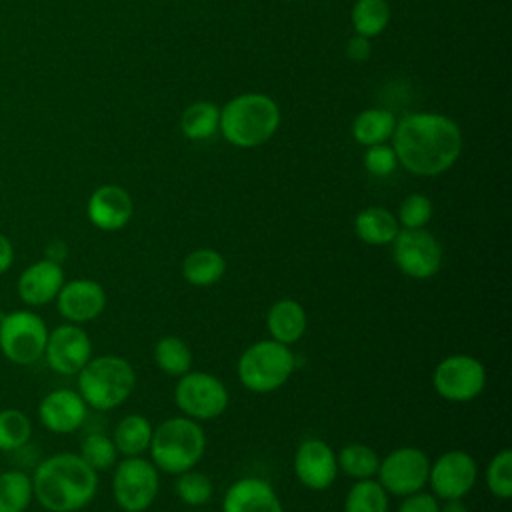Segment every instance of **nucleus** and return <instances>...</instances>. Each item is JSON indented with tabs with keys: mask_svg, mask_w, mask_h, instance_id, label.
Listing matches in <instances>:
<instances>
[{
	"mask_svg": "<svg viewBox=\"0 0 512 512\" xmlns=\"http://www.w3.org/2000/svg\"><path fill=\"white\" fill-rule=\"evenodd\" d=\"M280 124L278 104L258 92H246L224 104L218 130L238 148H254L272 138Z\"/></svg>",
	"mask_w": 512,
	"mask_h": 512,
	"instance_id": "3",
	"label": "nucleus"
},
{
	"mask_svg": "<svg viewBox=\"0 0 512 512\" xmlns=\"http://www.w3.org/2000/svg\"><path fill=\"white\" fill-rule=\"evenodd\" d=\"M12 260H14L12 242L4 234H0V274L12 266Z\"/></svg>",
	"mask_w": 512,
	"mask_h": 512,
	"instance_id": "40",
	"label": "nucleus"
},
{
	"mask_svg": "<svg viewBox=\"0 0 512 512\" xmlns=\"http://www.w3.org/2000/svg\"><path fill=\"white\" fill-rule=\"evenodd\" d=\"M154 364L168 376H182L192 370V350L178 336H164L154 344Z\"/></svg>",
	"mask_w": 512,
	"mask_h": 512,
	"instance_id": "28",
	"label": "nucleus"
},
{
	"mask_svg": "<svg viewBox=\"0 0 512 512\" xmlns=\"http://www.w3.org/2000/svg\"><path fill=\"white\" fill-rule=\"evenodd\" d=\"M152 424L142 414H128L124 416L112 434V442L116 446V452L124 458L128 456H142L148 452L150 440H152Z\"/></svg>",
	"mask_w": 512,
	"mask_h": 512,
	"instance_id": "24",
	"label": "nucleus"
},
{
	"mask_svg": "<svg viewBox=\"0 0 512 512\" xmlns=\"http://www.w3.org/2000/svg\"><path fill=\"white\" fill-rule=\"evenodd\" d=\"M134 212V202L132 196L116 184H104L98 186L90 198H88V206H86V214L88 220L104 232H116L120 228H124Z\"/></svg>",
	"mask_w": 512,
	"mask_h": 512,
	"instance_id": "17",
	"label": "nucleus"
},
{
	"mask_svg": "<svg viewBox=\"0 0 512 512\" xmlns=\"http://www.w3.org/2000/svg\"><path fill=\"white\" fill-rule=\"evenodd\" d=\"M430 458L416 446H400L380 458L376 472L382 488L392 496H408L428 484Z\"/></svg>",
	"mask_w": 512,
	"mask_h": 512,
	"instance_id": "12",
	"label": "nucleus"
},
{
	"mask_svg": "<svg viewBox=\"0 0 512 512\" xmlns=\"http://www.w3.org/2000/svg\"><path fill=\"white\" fill-rule=\"evenodd\" d=\"M438 512H468L466 504L462 502V498H454V500H444L438 508Z\"/></svg>",
	"mask_w": 512,
	"mask_h": 512,
	"instance_id": "41",
	"label": "nucleus"
},
{
	"mask_svg": "<svg viewBox=\"0 0 512 512\" xmlns=\"http://www.w3.org/2000/svg\"><path fill=\"white\" fill-rule=\"evenodd\" d=\"M396 126V116L384 108H366L352 122V136L362 146L386 142Z\"/></svg>",
	"mask_w": 512,
	"mask_h": 512,
	"instance_id": "25",
	"label": "nucleus"
},
{
	"mask_svg": "<svg viewBox=\"0 0 512 512\" xmlns=\"http://www.w3.org/2000/svg\"><path fill=\"white\" fill-rule=\"evenodd\" d=\"M398 166V158L394 154L392 146L382 144H374V146H366V154H364V168L374 174V176H388L396 170Z\"/></svg>",
	"mask_w": 512,
	"mask_h": 512,
	"instance_id": "37",
	"label": "nucleus"
},
{
	"mask_svg": "<svg viewBox=\"0 0 512 512\" xmlns=\"http://www.w3.org/2000/svg\"><path fill=\"white\" fill-rule=\"evenodd\" d=\"M392 260L396 268L412 280H428L442 266V244L426 228H400L394 236Z\"/></svg>",
	"mask_w": 512,
	"mask_h": 512,
	"instance_id": "10",
	"label": "nucleus"
},
{
	"mask_svg": "<svg viewBox=\"0 0 512 512\" xmlns=\"http://www.w3.org/2000/svg\"><path fill=\"white\" fill-rule=\"evenodd\" d=\"M478 480L476 460L464 450L442 452L434 462H430L428 486L432 494L440 500L464 498L470 494Z\"/></svg>",
	"mask_w": 512,
	"mask_h": 512,
	"instance_id": "13",
	"label": "nucleus"
},
{
	"mask_svg": "<svg viewBox=\"0 0 512 512\" xmlns=\"http://www.w3.org/2000/svg\"><path fill=\"white\" fill-rule=\"evenodd\" d=\"M296 368V356L290 346L272 338L250 344L238 358L236 374L240 384L256 394H268L282 388Z\"/></svg>",
	"mask_w": 512,
	"mask_h": 512,
	"instance_id": "6",
	"label": "nucleus"
},
{
	"mask_svg": "<svg viewBox=\"0 0 512 512\" xmlns=\"http://www.w3.org/2000/svg\"><path fill=\"white\" fill-rule=\"evenodd\" d=\"M432 386L448 402H470L486 386V368L470 354H450L436 364Z\"/></svg>",
	"mask_w": 512,
	"mask_h": 512,
	"instance_id": "11",
	"label": "nucleus"
},
{
	"mask_svg": "<svg viewBox=\"0 0 512 512\" xmlns=\"http://www.w3.org/2000/svg\"><path fill=\"white\" fill-rule=\"evenodd\" d=\"M88 416V406L74 390L60 388L46 394L38 406L42 426L56 434H70L78 430Z\"/></svg>",
	"mask_w": 512,
	"mask_h": 512,
	"instance_id": "18",
	"label": "nucleus"
},
{
	"mask_svg": "<svg viewBox=\"0 0 512 512\" xmlns=\"http://www.w3.org/2000/svg\"><path fill=\"white\" fill-rule=\"evenodd\" d=\"M32 434L28 416L16 408L0 410V450L12 452L22 448Z\"/></svg>",
	"mask_w": 512,
	"mask_h": 512,
	"instance_id": "34",
	"label": "nucleus"
},
{
	"mask_svg": "<svg viewBox=\"0 0 512 512\" xmlns=\"http://www.w3.org/2000/svg\"><path fill=\"white\" fill-rule=\"evenodd\" d=\"M346 56L352 62H364L370 56V38L354 34L346 44Z\"/></svg>",
	"mask_w": 512,
	"mask_h": 512,
	"instance_id": "39",
	"label": "nucleus"
},
{
	"mask_svg": "<svg viewBox=\"0 0 512 512\" xmlns=\"http://www.w3.org/2000/svg\"><path fill=\"white\" fill-rule=\"evenodd\" d=\"M488 492L498 500H508L512 496V450H498L484 472Z\"/></svg>",
	"mask_w": 512,
	"mask_h": 512,
	"instance_id": "32",
	"label": "nucleus"
},
{
	"mask_svg": "<svg viewBox=\"0 0 512 512\" xmlns=\"http://www.w3.org/2000/svg\"><path fill=\"white\" fill-rule=\"evenodd\" d=\"M222 512H284V506L268 480L244 476L228 486Z\"/></svg>",
	"mask_w": 512,
	"mask_h": 512,
	"instance_id": "19",
	"label": "nucleus"
},
{
	"mask_svg": "<svg viewBox=\"0 0 512 512\" xmlns=\"http://www.w3.org/2000/svg\"><path fill=\"white\" fill-rule=\"evenodd\" d=\"M306 310L298 300L282 298L276 300L266 314V330L272 340L292 346L296 344L306 332Z\"/></svg>",
	"mask_w": 512,
	"mask_h": 512,
	"instance_id": "21",
	"label": "nucleus"
},
{
	"mask_svg": "<svg viewBox=\"0 0 512 512\" xmlns=\"http://www.w3.org/2000/svg\"><path fill=\"white\" fill-rule=\"evenodd\" d=\"M148 452L158 472L176 476L192 470L206 452L204 428L188 416H172L152 430Z\"/></svg>",
	"mask_w": 512,
	"mask_h": 512,
	"instance_id": "4",
	"label": "nucleus"
},
{
	"mask_svg": "<svg viewBox=\"0 0 512 512\" xmlns=\"http://www.w3.org/2000/svg\"><path fill=\"white\" fill-rule=\"evenodd\" d=\"M160 490V474L152 460L142 456H128L120 460L112 474V494L120 510L144 512L148 510Z\"/></svg>",
	"mask_w": 512,
	"mask_h": 512,
	"instance_id": "7",
	"label": "nucleus"
},
{
	"mask_svg": "<svg viewBox=\"0 0 512 512\" xmlns=\"http://www.w3.org/2000/svg\"><path fill=\"white\" fill-rule=\"evenodd\" d=\"M356 236L370 246H386L400 230L396 216L380 206H368L354 218Z\"/></svg>",
	"mask_w": 512,
	"mask_h": 512,
	"instance_id": "23",
	"label": "nucleus"
},
{
	"mask_svg": "<svg viewBox=\"0 0 512 512\" xmlns=\"http://www.w3.org/2000/svg\"><path fill=\"white\" fill-rule=\"evenodd\" d=\"M64 284V270L54 260H38L30 264L18 278V296L28 306H44L56 300Z\"/></svg>",
	"mask_w": 512,
	"mask_h": 512,
	"instance_id": "20",
	"label": "nucleus"
},
{
	"mask_svg": "<svg viewBox=\"0 0 512 512\" xmlns=\"http://www.w3.org/2000/svg\"><path fill=\"white\" fill-rule=\"evenodd\" d=\"M174 492L182 504L196 508V506H204L212 498L214 484L206 474L192 468L176 474Z\"/></svg>",
	"mask_w": 512,
	"mask_h": 512,
	"instance_id": "33",
	"label": "nucleus"
},
{
	"mask_svg": "<svg viewBox=\"0 0 512 512\" xmlns=\"http://www.w3.org/2000/svg\"><path fill=\"white\" fill-rule=\"evenodd\" d=\"M390 6L386 0H356L352 6V26L356 34L374 38L388 26Z\"/></svg>",
	"mask_w": 512,
	"mask_h": 512,
	"instance_id": "31",
	"label": "nucleus"
},
{
	"mask_svg": "<svg viewBox=\"0 0 512 512\" xmlns=\"http://www.w3.org/2000/svg\"><path fill=\"white\" fill-rule=\"evenodd\" d=\"M226 272V258L214 248H196L182 260V276L188 284L208 288L220 282Z\"/></svg>",
	"mask_w": 512,
	"mask_h": 512,
	"instance_id": "22",
	"label": "nucleus"
},
{
	"mask_svg": "<svg viewBox=\"0 0 512 512\" xmlns=\"http://www.w3.org/2000/svg\"><path fill=\"white\" fill-rule=\"evenodd\" d=\"M56 308L68 322L84 324L104 312L106 292L96 280L76 278L62 284L56 296Z\"/></svg>",
	"mask_w": 512,
	"mask_h": 512,
	"instance_id": "16",
	"label": "nucleus"
},
{
	"mask_svg": "<svg viewBox=\"0 0 512 512\" xmlns=\"http://www.w3.org/2000/svg\"><path fill=\"white\" fill-rule=\"evenodd\" d=\"M440 502L432 492H412L408 496H402V502L398 506V512H438Z\"/></svg>",
	"mask_w": 512,
	"mask_h": 512,
	"instance_id": "38",
	"label": "nucleus"
},
{
	"mask_svg": "<svg viewBox=\"0 0 512 512\" xmlns=\"http://www.w3.org/2000/svg\"><path fill=\"white\" fill-rule=\"evenodd\" d=\"M228 388L220 378L202 370H188L182 374L174 388V402L182 416L196 422L212 420L228 408Z\"/></svg>",
	"mask_w": 512,
	"mask_h": 512,
	"instance_id": "8",
	"label": "nucleus"
},
{
	"mask_svg": "<svg viewBox=\"0 0 512 512\" xmlns=\"http://www.w3.org/2000/svg\"><path fill=\"white\" fill-rule=\"evenodd\" d=\"M432 200L426 194H408L398 208V224L402 228H424L432 218Z\"/></svg>",
	"mask_w": 512,
	"mask_h": 512,
	"instance_id": "36",
	"label": "nucleus"
},
{
	"mask_svg": "<svg viewBox=\"0 0 512 512\" xmlns=\"http://www.w3.org/2000/svg\"><path fill=\"white\" fill-rule=\"evenodd\" d=\"M218 124H220V108L206 100H198L190 104L182 112V120H180V128L184 136L190 140H204L214 136L218 132Z\"/></svg>",
	"mask_w": 512,
	"mask_h": 512,
	"instance_id": "27",
	"label": "nucleus"
},
{
	"mask_svg": "<svg viewBox=\"0 0 512 512\" xmlns=\"http://www.w3.org/2000/svg\"><path fill=\"white\" fill-rule=\"evenodd\" d=\"M136 386L132 364L114 354L90 358L78 372V394L94 410H112L124 404Z\"/></svg>",
	"mask_w": 512,
	"mask_h": 512,
	"instance_id": "5",
	"label": "nucleus"
},
{
	"mask_svg": "<svg viewBox=\"0 0 512 512\" xmlns=\"http://www.w3.org/2000/svg\"><path fill=\"white\" fill-rule=\"evenodd\" d=\"M80 458L92 468V470H108L116 464L118 452L116 446L112 442V438H108L102 432H94L88 434L82 444H80Z\"/></svg>",
	"mask_w": 512,
	"mask_h": 512,
	"instance_id": "35",
	"label": "nucleus"
},
{
	"mask_svg": "<svg viewBox=\"0 0 512 512\" xmlns=\"http://www.w3.org/2000/svg\"><path fill=\"white\" fill-rule=\"evenodd\" d=\"M46 340L44 320L30 310H14L0 318V350L14 364L28 366L40 360Z\"/></svg>",
	"mask_w": 512,
	"mask_h": 512,
	"instance_id": "9",
	"label": "nucleus"
},
{
	"mask_svg": "<svg viewBox=\"0 0 512 512\" xmlns=\"http://www.w3.org/2000/svg\"><path fill=\"white\" fill-rule=\"evenodd\" d=\"M32 478L22 470L0 474V512H24L32 500Z\"/></svg>",
	"mask_w": 512,
	"mask_h": 512,
	"instance_id": "30",
	"label": "nucleus"
},
{
	"mask_svg": "<svg viewBox=\"0 0 512 512\" xmlns=\"http://www.w3.org/2000/svg\"><path fill=\"white\" fill-rule=\"evenodd\" d=\"M388 492L374 478L356 480L344 498V512H388Z\"/></svg>",
	"mask_w": 512,
	"mask_h": 512,
	"instance_id": "29",
	"label": "nucleus"
},
{
	"mask_svg": "<svg viewBox=\"0 0 512 512\" xmlns=\"http://www.w3.org/2000/svg\"><path fill=\"white\" fill-rule=\"evenodd\" d=\"M298 482L314 492L326 490L338 476L336 452L320 438H306L298 444L292 460Z\"/></svg>",
	"mask_w": 512,
	"mask_h": 512,
	"instance_id": "15",
	"label": "nucleus"
},
{
	"mask_svg": "<svg viewBox=\"0 0 512 512\" xmlns=\"http://www.w3.org/2000/svg\"><path fill=\"white\" fill-rule=\"evenodd\" d=\"M98 490V472L80 454L60 452L38 464L32 476V492L50 512H76L88 506Z\"/></svg>",
	"mask_w": 512,
	"mask_h": 512,
	"instance_id": "2",
	"label": "nucleus"
},
{
	"mask_svg": "<svg viewBox=\"0 0 512 512\" xmlns=\"http://www.w3.org/2000/svg\"><path fill=\"white\" fill-rule=\"evenodd\" d=\"M336 462H338V472H344L348 478H354V480H366L376 476L380 466V456L374 448L360 442H352L340 448V452L336 454Z\"/></svg>",
	"mask_w": 512,
	"mask_h": 512,
	"instance_id": "26",
	"label": "nucleus"
},
{
	"mask_svg": "<svg viewBox=\"0 0 512 512\" xmlns=\"http://www.w3.org/2000/svg\"><path fill=\"white\" fill-rule=\"evenodd\" d=\"M392 148L398 162L416 176H438L454 166L462 152V132L438 112H412L396 120Z\"/></svg>",
	"mask_w": 512,
	"mask_h": 512,
	"instance_id": "1",
	"label": "nucleus"
},
{
	"mask_svg": "<svg viewBox=\"0 0 512 512\" xmlns=\"http://www.w3.org/2000/svg\"><path fill=\"white\" fill-rule=\"evenodd\" d=\"M44 358L54 372L62 376H74L92 358L90 336L84 328H80V324H60L48 332Z\"/></svg>",
	"mask_w": 512,
	"mask_h": 512,
	"instance_id": "14",
	"label": "nucleus"
}]
</instances>
